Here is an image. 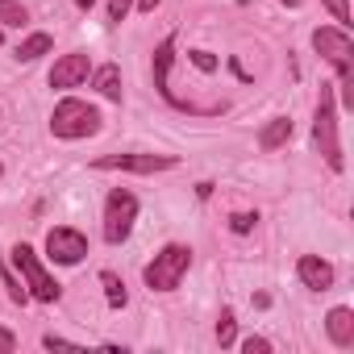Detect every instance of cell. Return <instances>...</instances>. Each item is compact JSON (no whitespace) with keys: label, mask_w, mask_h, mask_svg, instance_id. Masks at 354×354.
Returning a JSON list of instances; mask_svg holds the SVG:
<instances>
[{"label":"cell","mask_w":354,"mask_h":354,"mask_svg":"<svg viewBox=\"0 0 354 354\" xmlns=\"http://www.w3.org/2000/svg\"><path fill=\"white\" fill-rule=\"evenodd\" d=\"M325 329H329V342L333 346H354V313L350 308H333L325 317Z\"/></svg>","instance_id":"12"},{"label":"cell","mask_w":354,"mask_h":354,"mask_svg":"<svg viewBox=\"0 0 354 354\" xmlns=\"http://www.w3.org/2000/svg\"><path fill=\"white\" fill-rule=\"evenodd\" d=\"M171 59H175V38H162V42L154 46V88H158L167 100H175V96H171V88H167V75H171Z\"/></svg>","instance_id":"11"},{"label":"cell","mask_w":354,"mask_h":354,"mask_svg":"<svg viewBox=\"0 0 354 354\" xmlns=\"http://www.w3.org/2000/svg\"><path fill=\"white\" fill-rule=\"evenodd\" d=\"M313 142H317L321 158L329 162V171H342V167H346V158H342V142H337V109H333V88H321L317 117H313Z\"/></svg>","instance_id":"3"},{"label":"cell","mask_w":354,"mask_h":354,"mask_svg":"<svg viewBox=\"0 0 354 354\" xmlns=\"http://www.w3.org/2000/svg\"><path fill=\"white\" fill-rule=\"evenodd\" d=\"M254 225H259V213H234V217H230V230H234V234H250Z\"/></svg>","instance_id":"20"},{"label":"cell","mask_w":354,"mask_h":354,"mask_svg":"<svg viewBox=\"0 0 354 354\" xmlns=\"http://www.w3.org/2000/svg\"><path fill=\"white\" fill-rule=\"evenodd\" d=\"M288 138H292V121H288V117H275V121L259 133V146H263V150H279Z\"/></svg>","instance_id":"14"},{"label":"cell","mask_w":354,"mask_h":354,"mask_svg":"<svg viewBox=\"0 0 354 354\" xmlns=\"http://www.w3.org/2000/svg\"><path fill=\"white\" fill-rule=\"evenodd\" d=\"M129 9H133V0H113V5H109V21H125Z\"/></svg>","instance_id":"25"},{"label":"cell","mask_w":354,"mask_h":354,"mask_svg":"<svg viewBox=\"0 0 354 354\" xmlns=\"http://www.w3.org/2000/svg\"><path fill=\"white\" fill-rule=\"evenodd\" d=\"M50 46H55V42H50V34H30V38L17 46V59H21V63H34V59H42Z\"/></svg>","instance_id":"15"},{"label":"cell","mask_w":354,"mask_h":354,"mask_svg":"<svg viewBox=\"0 0 354 354\" xmlns=\"http://www.w3.org/2000/svg\"><path fill=\"white\" fill-rule=\"evenodd\" d=\"M46 254H50L55 263H63V267H75V263L88 254V238H84L80 230L55 225V230L46 234Z\"/></svg>","instance_id":"8"},{"label":"cell","mask_w":354,"mask_h":354,"mask_svg":"<svg viewBox=\"0 0 354 354\" xmlns=\"http://www.w3.org/2000/svg\"><path fill=\"white\" fill-rule=\"evenodd\" d=\"M100 283H104V300H109V308H125V283H121V275H113V271H100Z\"/></svg>","instance_id":"16"},{"label":"cell","mask_w":354,"mask_h":354,"mask_svg":"<svg viewBox=\"0 0 354 354\" xmlns=\"http://www.w3.org/2000/svg\"><path fill=\"white\" fill-rule=\"evenodd\" d=\"M13 346H17V337H13V333H9V329H0V354H9V350H13Z\"/></svg>","instance_id":"26"},{"label":"cell","mask_w":354,"mask_h":354,"mask_svg":"<svg viewBox=\"0 0 354 354\" xmlns=\"http://www.w3.org/2000/svg\"><path fill=\"white\" fill-rule=\"evenodd\" d=\"M88 71H92V63H88L84 50L63 55V59L55 63V71H50V88H80V84L88 80Z\"/></svg>","instance_id":"9"},{"label":"cell","mask_w":354,"mask_h":354,"mask_svg":"<svg viewBox=\"0 0 354 354\" xmlns=\"http://www.w3.org/2000/svg\"><path fill=\"white\" fill-rule=\"evenodd\" d=\"M325 9L337 17V26H342V30L350 26V5H346V0H325Z\"/></svg>","instance_id":"22"},{"label":"cell","mask_w":354,"mask_h":354,"mask_svg":"<svg viewBox=\"0 0 354 354\" xmlns=\"http://www.w3.org/2000/svg\"><path fill=\"white\" fill-rule=\"evenodd\" d=\"M133 221H138V196L125 192V188L109 192V201H104V242H113V246L125 242Z\"/></svg>","instance_id":"6"},{"label":"cell","mask_w":354,"mask_h":354,"mask_svg":"<svg viewBox=\"0 0 354 354\" xmlns=\"http://www.w3.org/2000/svg\"><path fill=\"white\" fill-rule=\"evenodd\" d=\"M242 350H246V354H271V342H267V337H246Z\"/></svg>","instance_id":"24"},{"label":"cell","mask_w":354,"mask_h":354,"mask_svg":"<svg viewBox=\"0 0 354 354\" xmlns=\"http://www.w3.org/2000/svg\"><path fill=\"white\" fill-rule=\"evenodd\" d=\"M188 267H192V250H188V246H162V250L146 263V283H150V292H175Z\"/></svg>","instance_id":"4"},{"label":"cell","mask_w":354,"mask_h":354,"mask_svg":"<svg viewBox=\"0 0 354 354\" xmlns=\"http://www.w3.org/2000/svg\"><path fill=\"white\" fill-rule=\"evenodd\" d=\"M175 154H104L96 158V171H138V175H154V171H171Z\"/></svg>","instance_id":"7"},{"label":"cell","mask_w":354,"mask_h":354,"mask_svg":"<svg viewBox=\"0 0 354 354\" xmlns=\"http://www.w3.org/2000/svg\"><path fill=\"white\" fill-rule=\"evenodd\" d=\"M296 275H300V283H304V288H313V292L333 288V267H329L325 259H317V254H304V259L296 263Z\"/></svg>","instance_id":"10"},{"label":"cell","mask_w":354,"mask_h":354,"mask_svg":"<svg viewBox=\"0 0 354 354\" xmlns=\"http://www.w3.org/2000/svg\"><path fill=\"white\" fill-rule=\"evenodd\" d=\"M0 42H5V34H0Z\"/></svg>","instance_id":"30"},{"label":"cell","mask_w":354,"mask_h":354,"mask_svg":"<svg viewBox=\"0 0 354 354\" xmlns=\"http://www.w3.org/2000/svg\"><path fill=\"white\" fill-rule=\"evenodd\" d=\"M92 84H96V92H100L104 100H121V67H117V63H104V67L92 75Z\"/></svg>","instance_id":"13"},{"label":"cell","mask_w":354,"mask_h":354,"mask_svg":"<svg viewBox=\"0 0 354 354\" xmlns=\"http://www.w3.org/2000/svg\"><path fill=\"white\" fill-rule=\"evenodd\" d=\"M96 129H100V113H96L88 100L67 96V100H59V104H55V113H50V133H55V138L75 142V138L96 133Z\"/></svg>","instance_id":"2"},{"label":"cell","mask_w":354,"mask_h":354,"mask_svg":"<svg viewBox=\"0 0 354 354\" xmlns=\"http://www.w3.org/2000/svg\"><path fill=\"white\" fill-rule=\"evenodd\" d=\"M42 346H46V350H80V342H67V337H59V333H46Z\"/></svg>","instance_id":"23"},{"label":"cell","mask_w":354,"mask_h":354,"mask_svg":"<svg viewBox=\"0 0 354 354\" xmlns=\"http://www.w3.org/2000/svg\"><path fill=\"white\" fill-rule=\"evenodd\" d=\"M0 279H5V288H9V300H17V304H26V300H30L26 283H17V279L9 275V267H0Z\"/></svg>","instance_id":"19"},{"label":"cell","mask_w":354,"mask_h":354,"mask_svg":"<svg viewBox=\"0 0 354 354\" xmlns=\"http://www.w3.org/2000/svg\"><path fill=\"white\" fill-rule=\"evenodd\" d=\"M188 59H192V67H196V71H205V75H209V71H217V55H209V50H192Z\"/></svg>","instance_id":"21"},{"label":"cell","mask_w":354,"mask_h":354,"mask_svg":"<svg viewBox=\"0 0 354 354\" xmlns=\"http://www.w3.org/2000/svg\"><path fill=\"white\" fill-rule=\"evenodd\" d=\"M30 21V13H26V5L21 0H0V26H13V30H21Z\"/></svg>","instance_id":"17"},{"label":"cell","mask_w":354,"mask_h":354,"mask_svg":"<svg viewBox=\"0 0 354 354\" xmlns=\"http://www.w3.org/2000/svg\"><path fill=\"white\" fill-rule=\"evenodd\" d=\"M279 5H288V9H296V5H300V0H279Z\"/></svg>","instance_id":"29"},{"label":"cell","mask_w":354,"mask_h":354,"mask_svg":"<svg viewBox=\"0 0 354 354\" xmlns=\"http://www.w3.org/2000/svg\"><path fill=\"white\" fill-rule=\"evenodd\" d=\"M234 333H238L234 308H221V317H217V342H221V346H234Z\"/></svg>","instance_id":"18"},{"label":"cell","mask_w":354,"mask_h":354,"mask_svg":"<svg viewBox=\"0 0 354 354\" xmlns=\"http://www.w3.org/2000/svg\"><path fill=\"white\" fill-rule=\"evenodd\" d=\"M138 9H142V13H154V9H158V0H138Z\"/></svg>","instance_id":"27"},{"label":"cell","mask_w":354,"mask_h":354,"mask_svg":"<svg viewBox=\"0 0 354 354\" xmlns=\"http://www.w3.org/2000/svg\"><path fill=\"white\" fill-rule=\"evenodd\" d=\"M13 267L21 271L26 292H30L34 300H42V304H55V300H59V292H63V288H59V283L50 279V271L38 263L34 246H26V242H21V246H13Z\"/></svg>","instance_id":"5"},{"label":"cell","mask_w":354,"mask_h":354,"mask_svg":"<svg viewBox=\"0 0 354 354\" xmlns=\"http://www.w3.org/2000/svg\"><path fill=\"white\" fill-rule=\"evenodd\" d=\"M313 46H317V55H321L325 63L337 67L342 100H346V109H354V67H350V59H354V42H350V34H346L342 26H321V30H313Z\"/></svg>","instance_id":"1"},{"label":"cell","mask_w":354,"mask_h":354,"mask_svg":"<svg viewBox=\"0 0 354 354\" xmlns=\"http://www.w3.org/2000/svg\"><path fill=\"white\" fill-rule=\"evenodd\" d=\"M75 5H80V9H92V5H96V0H75Z\"/></svg>","instance_id":"28"}]
</instances>
